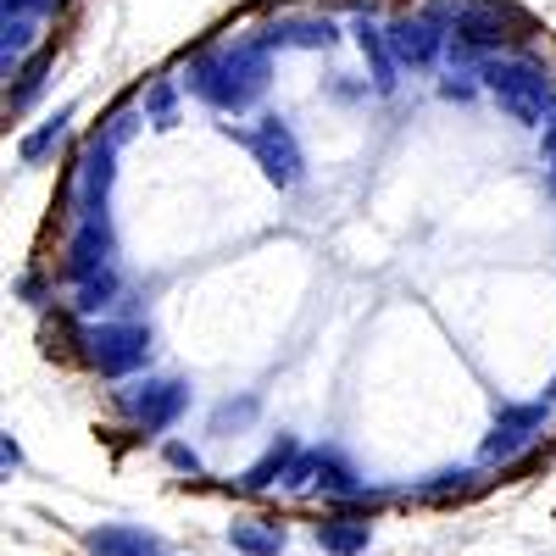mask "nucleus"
<instances>
[{
	"mask_svg": "<svg viewBox=\"0 0 556 556\" xmlns=\"http://www.w3.org/2000/svg\"><path fill=\"white\" fill-rule=\"evenodd\" d=\"M267 45L262 39H240V45H212L190 62V89L217 106V112H245L251 101H262L267 89Z\"/></svg>",
	"mask_w": 556,
	"mask_h": 556,
	"instance_id": "1",
	"label": "nucleus"
},
{
	"mask_svg": "<svg viewBox=\"0 0 556 556\" xmlns=\"http://www.w3.org/2000/svg\"><path fill=\"white\" fill-rule=\"evenodd\" d=\"M479 84L501 101L506 117H518V123H529V128L551 123L556 89H551V73L534 67L529 56H490V62H479Z\"/></svg>",
	"mask_w": 556,
	"mask_h": 556,
	"instance_id": "2",
	"label": "nucleus"
},
{
	"mask_svg": "<svg viewBox=\"0 0 556 556\" xmlns=\"http://www.w3.org/2000/svg\"><path fill=\"white\" fill-rule=\"evenodd\" d=\"M451 28L462 45H479V51H501L506 39H518L529 28V17L506 0H451Z\"/></svg>",
	"mask_w": 556,
	"mask_h": 556,
	"instance_id": "3",
	"label": "nucleus"
},
{
	"mask_svg": "<svg viewBox=\"0 0 556 556\" xmlns=\"http://www.w3.org/2000/svg\"><path fill=\"white\" fill-rule=\"evenodd\" d=\"M245 146H251V156L262 162V173L278 184V190H290V184H301V173H306V162H301V146H295V134H290V123H278V117H262L251 134H245Z\"/></svg>",
	"mask_w": 556,
	"mask_h": 556,
	"instance_id": "4",
	"label": "nucleus"
},
{
	"mask_svg": "<svg viewBox=\"0 0 556 556\" xmlns=\"http://www.w3.org/2000/svg\"><path fill=\"white\" fill-rule=\"evenodd\" d=\"M390 51L401 67H434V56L445 51V34H440V12H412V17H395L384 28Z\"/></svg>",
	"mask_w": 556,
	"mask_h": 556,
	"instance_id": "5",
	"label": "nucleus"
},
{
	"mask_svg": "<svg viewBox=\"0 0 556 556\" xmlns=\"http://www.w3.org/2000/svg\"><path fill=\"white\" fill-rule=\"evenodd\" d=\"M540 429H545V406H513V412H501L495 434L484 440V462H513L518 451L534 445Z\"/></svg>",
	"mask_w": 556,
	"mask_h": 556,
	"instance_id": "6",
	"label": "nucleus"
},
{
	"mask_svg": "<svg viewBox=\"0 0 556 556\" xmlns=\"http://www.w3.org/2000/svg\"><path fill=\"white\" fill-rule=\"evenodd\" d=\"M89 356H96V367L101 374H128V367H139L146 362V351H151V340H146V329H128V323H112V329H96L89 334Z\"/></svg>",
	"mask_w": 556,
	"mask_h": 556,
	"instance_id": "7",
	"label": "nucleus"
},
{
	"mask_svg": "<svg viewBox=\"0 0 556 556\" xmlns=\"http://www.w3.org/2000/svg\"><path fill=\"white\" fill-rule=\"evenodd\" d=\"M267 51L273 45H301V51H329V45L340 39V28L329 23V17H290V23H273V28H262L256 34Z\"/></svg>",
	"mask_w": 556,
	"mask_h": 556,
	"instance_id": "8",
	"label": "nucleus"
},
{
	"mask_svg": "<svg viewBox=\"0 0 556 556\" xmlns=\"http://www.w3.org/2000/svg\"><path fill=\"white\" fill-rule=\"evenodd\" d=\"M96 556H173L156 534H146V529H96L84 540Z\"/></svg>",
	"mask_w": 556,
	"mask_h": 556,
	"instance_id": "9",
	"label": "nucleus"
},
{
	"mask_svg": "<svg viewBox=\"0 0 556 556\" xmlns=\"http://www.w3.org/2000/svg\"><path fill=\"white\" fill-rule=\"evenodd\" d=\"M356 45H362V56L374 62V89H395V51H390V39H384V28H374V23H356Z\"/></svg>",
	"mask_w": 556,
	"mask_h": 556,
	"instance_id": "10",
	"label": "nucleus"
},
{
	"mask_svg": "<svg viewBox=\"0 0 556 556\" xmlns=\"http://www.w3.org/2000/svg\"><path fill=\"white\" fill-rule=\"evenodd\" d=\"M128 406H134L139 417H146L151 429H162L167 417H173V412L184 406V390H178V384H146V395H134Z\"/></svg>",
	"mask_w": 556,
	"mask_h": 556,
	"instance_id": "11",
	"label": "nucleus"
},
{
	"mask_svg": "<svg viewBox=\"0 0 556 556\" xmlns=\"http://www.w3.org/2000/svg\"><path fill=\"white\" fill-rule=\"evenodd\" d=\"M317 545L334 551V556H356L367 545V523L362 518H334V523H317Z\"/></svg>",
	"mask_w": 556,
	"mask_h": 556,
	"instance_id": "12",
	"label": "nucleus"
},
{
	"mask_svg": "<svg viewBox=\"0 0 556 556\" xmlns=\"http://www.w3.org/2000/svg\"><path fill=\"white\" fill-rule=\"evenodd\" d=\"M228 545H240L251 556H278V551H285V529H278V523H235V529H228Z\"/></svg>",
	"mask_w": 556,
	"mask_h": 556,
	"instance_id": "13",
	"label": "nucleus"
},
{
	"mask_svg": "<svg viewBox=\"0 0 556 556\" xmlns=\"http://www.w3.org/2000/svg\"><path fill=\"white\" fill-rule=\"evenodd\" d=\"M290 456H295V445H290V440H278V445H267V456L256 462V468H245L240 490H267L273 479H285V473H290Z\"/></svg>",
	"mask_w": 556,
	"mask_h": 556,
	"instance_id": "14",
	"label": "nucleus"
},
{
	"mask_svg": "<svg viewBox=\"0 0 556 556\" xmlns=\"http://www.w3.org/2000/svg\"><path fill=\"white\" fill-rule=\"evenodd\" d=\"M67 123H73V106H62V112H56L51 123H45L39 134H28V139H23V162H45V156H51V151L62 146Z\"/></svg>",
	"mask_w": 556,
	"mask_h": 556,
	"instance_id": "15",
	"label": "nucleus"
},
{
	"mask_svg": "<svg viewBox=\"0 0 556 556\" xmlns=\"http://www.w3.org/2000/svg\"><path fill=\"white\" fill-rule=\"evenodd\" d=\"M0 34H7V62H17L34 45V17L28 12H7V28H0Z\"/></svg>",
	"mask_w": 556,
	"mask_h": 556,
	"instance_id": "16",
	"label": "nucleus"
},
{
	"mask_svg": "<svg viewBox=\"0 0 556 556\" xmlns=\"http://www.w3.org/2000/svg\"><path fill=\"white\" fill-rule=\"evenodd\" d=\"M173 101H178V89L162 78V84H151V96H146V117L156 123V128H173Z\"/></svg>",
	"mask_w": 556,
	"mask_h": 556,
	"instance_id": "17",
	"label": "nucleus"
},
{
	"mask_svg": "<svg viewBox=\"0 0 556 556\" xmlns=\"http://www.w3.org/2000/svg\"><path fill=\"white\" fill-rule=\"evenodd\" d=\"M7 12H28V17H45V12H56L62 0H0Z\"/></svg>",
	"mask_w": 556,
	"mask_h": 556,
	"instance_id": "18",
	"label": "nucleus"
},
{
	"mask_svg": "<svg viewBox=\"0 0 556 556\" xmlns=\"http://www.w3.org/2000/svg\"><path fill=\"white\" fill-rule=\"evenodd\" d=\"M167 462H173V468H190V473L201 468V456H195L190 445H167Z\"/></svg>",
	"mask_w": 556,
	"mask_h": 556,
	"instance_id": "19",
	"label": "nucleus"
},
{
	"mask_svg": "<svg viewBox=\"0 0 556 556\" xmlns=\"http://www.w3.org/2000/svg\"><path fill=\"white\" fill-rule=\"evenodd\" d=\"M545 162L556 167V117H551V128H545Z\"/></svg>",
	"mask_w": 556,
	"mask_h": 556,
	"instance_id": "20",
	"label": "nucleus"
},
{
	"mask_svg": "<svg viewBox=\"0 0 556 556\" xmlns=\"http://www.w3.org/2000/svg\"><path fill=\"white\" fill-rule=\"evenodd\" d=\"M545 401H556V379H551V390H545Z\"/></svg>",
	"mask_w": 556,
	"mask_h": 556,
	"instance_id": "21",
	"label": "nucleus"
}]
</instances>
